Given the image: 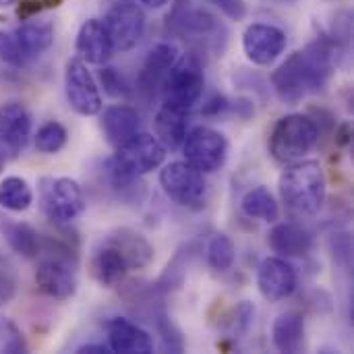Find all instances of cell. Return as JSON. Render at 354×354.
Returning a JSON list of instances; mask_svg holds the SVG:
<instances>
[{
    "instance_id": "6da1fadb",
    "label": "cell",
    "mask_w": 354,
    "mask_h": 354,
    "mask_svg": "<svg viewBox=\"0 0 354 354\" xmlns=\"http://www.w3.org/2000/svg\"><path fill=\"white\" fill-rule=\"evenodd\" d=\"M334 62L336 46L330 37H319L290 54L272 73V87L278 100L284 104H299L309 93H319L334 73Z\"/></svg>"
},
{
    "instance_id": "7a4b0ae2",
    "label": "cell",
    "mask_w": 354,
    "mask_h": 354,
    "mask_svg": "<svg viewBox=\"0 0 354 354\" xmlns=\"http://www.w3.org/2000/svg\"><path fill=\"white\" fill-rule=\"evenodd\" d=\"M328 183L319 162H292L280 176V197L286 209L297 218L319 214L326 203Z\"/></svg>"
},
{
    "instance_id": "3957f363",
    "label": "cell",
    "mask_w": 354,
    "mask_h": 354,
    "mask_svg": "<svg viewBox=\"0 0 354 354\" xmlns=\"http://www.w3.org/2000/svg\"><path fill=\"white\" fill-rule=\"evenodd\" d=\"M166 160V147L149 133H137L116 147V153L106 162L108 174L116 185H129L135 178L158 170Z\"/></svg>"
},
{
    "instance_id": "277c9868",
    "label": "cell",
    "mask_w": 354,
    "mask_h": 354,
    "mask_svg": "<svg viewBox=\"0 0 354 354\" xmlns=\"http://www.w3.org/2000/svg\"><path fill=\"white\" fill-rule=\"evenodd\" d=\"M162 102L164 108L176 112H189L199 104L205 87L203 62L195 52H187L174 60L170 71L162 81Z\"/></svg>"
},
{
    "instance_id": "5b68a950",
    "label": "cell",
    "mask_w": 354,
    "mask_h": 354,
    "mask_svg": "<svg viewBox=\"0 0 354 354\" xmlns=\"http://www.w3.org/2000/svg\"><path fill=\"white\" fill-rule=\"evenodd\" d=\"M319 127L307 114L282 116L270 135V153L280 164H292L303 160L319 143Z\"/></svg>"
},
{
    "instance_id": "8992f818",
    "label": "cell",
    "mask_w": 354,
    "mask_h": 354,
    "mask_svg": "<svg viewBox=\"0 0 354 354\" xmlns=\"http://www.w3.org/2000/svg\"><path fill=\"white\" fill-rule=\"evenodd\" d=\"M39 205L48 220L68 224L85 209V197L77 180L66 176H44L39 180Z\"/></svg>"
},
{
    "instance_id": "52a82bcc",
    "label": "cell",
    "mask_w": 354,
    "mask_h": 354,
    "mask_svg": "<svg viewBox=\"0 0 354 354\" xmlns=\"http://www.w3.org/2000/svg\"><path fill=\"white\" fill-rule=\"evenodd\" d=\"M160 187L174 203L189 209H201L205 205L207 183L203 172L187 162L166 164L160 172Z\"/></svg>"
},
{
    "instance_id": "ba28073f",
    "label": "cell",
    "mask_w": 354,
    "mask_h": 354,
    "mask_svg": "<svg viewBox=\"0 0 354 354\" xmlns=\"http://www.w3.org/2000/svg\"><path fill=\"white\" fill-rule=\"evenodd\" d=\"M180 147L187 164H191L203 174L218 172L228 158L226 137L209 127H193L191 131H187V137Z\"/></svg>"
},
{
    "instance_id": "9c48e42d",
    "label": "cell",
    "mask_w": 354,
    "mask_h": 354,
    "mask_svg": "<svg viewBox=\"0 0 354 354\" xmlns=\"http://www.w3.org/2000/svg\"><path fill=\"white\" fill-rule=\"evenodd\" d=\"M102 23L110 35L114 50H120V52L133 50L145 33V12L133 0L114 2L108 8Z\"/></svg>"
},
{
    "instance_id": "30bf717a",
    "label": "cell",
    "mask_w": 354,
    "mask_h": 354,
    "mask_svg": "<svg viewBox=\"0 0 354 354\" xmlns=\"http://www.w3.org/2000/svg\"><path fill=\"white\" fill-rule=\"evenodd\" d=\"M64 93L68 106L81 116H95L102 112V93L81 58L66 60L64 66Z\"/></svg>"
},
{
    "instance_id": "8fae6325",
    "label": "cell",
    "mask_w": 354,
    "mask_h": 354,
    "mask_svg": "<svg viewBox=\"0 0 354 354\" xmlns=\"http://www.w3.org/2000/svg\"><path fill=\"white\" fill-rule=\"evenodd\" d=\"M286 33L270 23H251L243 33V50L257 66L272 64L286 50Z\"/></svg>"
},
{
    "instance_id": "7c38bea8",
    "label": "cell",
    "mask_w": 354,
    "mask_h": 354,
    "mask_svg": "<svg viewBox=\"0 0 354 354\" xmlns=\"http://www.w3.org/2000/svg\"><path fill=\"white\" fill-rule=\"evenodd\" d=\"M297 270L284 257H266L257 268V288L270 303H280L297 290Z\"/></svg>"
},
{
    "instance_id": "4fadbf2b",
    "label": "cell",
    "mask_w": 354,
    "mask_h": 354,
    "mask_svg": "<svg viewBox=\"0 0 354 354\" xmlns=\"http://www.w3.org/2000/svg\"><path fill=\"white\" fill-rule=\"evenodd\" d=\"M31 135V116L19 102L0 106V153L4 158H17Z\"/></svg>"
},
{
    "instance_id": "5bb4252c",
    "label": "cell",
    "mask_w": 354,
    "mask_h": 354,
    "mask_svg": "<svg viewBox=\"0 0 354 354\" xmlns=\"http://www.w3.org/2000/svg\"><path fill=\"white\" fill-rule=\"evenodd\" d=\"M35 284L44 295H48L50 299H56V301H66L77 292L75 270L60 255L46 257L37 263Z\"/></svg>"
},
{
    "instance_id": "9a60e30c",
    "label": "cell",
    "mask_w": 354,
    "mask_h": 354,
    "mask_svg": "<svg viewBox=\"0 0 354 354\" xmlns=\"http://www.w3.org/2000/svg\"><path fill=\"white\" fill-rule=\"evenodd\" d=\"M75 50H77V58H81L85 64L104 66L112 58L114 46L110 41V35H108L104 23L97 19H87L79 27Z\"/></svg>"
},
{
    "instance_id": "2e32d148",
    "label": "cell",
    "mask_w": 354,
    "mask_h": 354,
    "mask_svg": "<svg viewBox=\"0 0 354 354\" xmlns=\"http://www.w3.org/2000/svg\"><path fill=\"white\" fill-rule=\"evenodd\" d=\"M176 58H178V48L174 44H170V41L156 44L149 50V54L139 71V77H137L139 91L145 95H153Z\"/></svg>"
},
{
    "instance_id": "e0dca14e",
    "label": "cell",
    "mask_w": 354,
    "mask_h": 354,
    "mask_svg": "<svg viewBox=\"0 0 354 354\" xmlns=\"http://www.w3.org/2000/svg\"><path fill=\"white\" fill-rule=\"evenodd\" d=\"M108 342L110 351L120 354H151L153 353V338L137 324L114 317L108 322Z\"/></svg>"
},
{
    "instance_id": "ac0fdd59",
    "label": "cell",
    "mask_w": 354,
    "mask_h": 354,
    "mask_svg": "<svg viewBox=\"0 0 354 354\" xmlns=\"http://www.w3.org/2000/svg\"><path fill=\"white\" fill-rule=\"evenodd\" d=\"M268 245L280 257H305L313 249V234L303 224L282 222L270 230Z\"/></svg>"
},
{
    "instance_id": "d6986e66",
    "label": "cell",
    "mask_w": 354,
    "mask_h": 354,
    "mask_svg": "<svg viewBox=\"0 0 354 354\" xmlns=\"http://www.w3.org/2000/svg\"><path fill=\"white\" fill-rule=\"evenodd\" d=\"M168 21H170V27L180 35L207 37L222 29L220 21L212 12H207L205 8H199V6H191L189 2L187 4L178 2L174 6V10L168 15Z\"/></svg>"
},
{
    "instance_id": "ffe728a7",
    "label": "cell",
    "mask_w": 354,
    "mask_h": 354,
    "mask_svg": "<svg viewBox=\"0 0 354 354\" xmlns=\"http://www.w3.org/2000/svg\"><path fill=\"white\" fill-rule=\"evenodd\" d=\"M106 245L120 251L129 270H143L153 261V247L151 243L133 228H118L108 234Z\"/></svg>"
},
{
    "instance_id": "44dd1931",
    "label": "cell",
    "mask_w": 354,
    "mask_h": 354,
    "mask_svg": "<svg viewBox=\"0 0 354 354\" xmlns=\"http://www.w3.org/2000/svg\"><path fill=\"white\" fill-rule=\"evenodd\" d=\"M139 127H141L139 112L127 104L110 106L102 114V131H104L108 143H112L114 147L122 145L133 135H137Z\"/></svg>"
},
{
    "instance_id": "7402d4cb",
    "label": "cell",
    "mask_w": 354,
    "mask_h": 354,
    "mask_svg": "<svg viewBox=\"0 0 354 354\" xmlns=\"http://www.w3.org/2000/svg\"><path fill=\"white\" fill-rule=\"evenodd\" d=\"M10 35L23 58L29 60L44 54L54 44V25L50 21H27L19 25Z\"/></svg>"
},
{
    "instance_id": "603a6c76",
    "label": "cell",
    "mask_w": 354,
    "mask_h": 354,
    "mask_svg": "<svg viewBox=\"0 0 354 354\" xmlns=\"http://www.w3.org/2000/svg\"><path fill=\"white\" fill-rule=\"evenodd\" d=\"M272 340L280 353H299L305 344V317L297 311L278 315L272 328Z\"/></svg>"
},
{
    "instance_id": "cb8c5ba5",
    "label": "cell",
    "mask_w": 354,
    "mask_h": 354,
    "mask_svg": "<svg viewBox=\"0 0 354 354\" xmlns=\"http://www.w3.org/2000/svg\"><path fill=\"white\" fill-rule=\"evenodd\" d=\"M127 272H129V266L118 249L104 243V247L95 251L91 259V276L100 286L104 288L116 286L127 276Z\"/></svg>"
},
{
    "instance_id": "d4e9b609",
    "label": "cell",
    "mask_w": 354,
    "mask_h": 354,
    "mask_svg": "<svg viewBox=\"0 0 354 354\" xmlns=\"http://www.w3.org/2000/svg\"><path fill=\"white\" fill-rule=\"evenodd\" d=\"M187 127H189L187 112H176L162 106V110L156 116V135L166 149L174 151L183 145L187 137Z\"/></svg>"
},
{
    "instance_id": "484cf974",
    "label": "cell",
    "mask_w": 354,
    "mask_h": 354,
    "mask_svg": "<svg viewBox=\"0 0 354 354\" xmlns=\"http://www.w3.org/2000/svg\"><path fill=\"white\" fill-rule=\"evenodd\" d=\"M2 234L8 243V247L31 259V257H37L41 253V239L39 234L25 222H4L2 224Z\"/></svg>"
},
{
    "instance_id": "4316f807",
    "label": "cell",
    "mask_w": 354,
    "mask_h": 354,
    "mask_svg": "<svg viewBox=\"0 0 354 354\" xmlns=\"http://www.w3.org/2000/svg\"><path fill=\"white\" fill-rule=\"evenodd\" d=\"M241 207H243L245 216H249L253 220L276 222L280 218V205H278L276 197L272 195V191L268 187H255V189H251L243 197Z\"/></svg>"
},
{
    "instance_id": "83f0119b",
    "label": "cell",
    "mask_w": 354,
    "mask_h": 354,
    "mask_svg": "<svg viewBox=\"0 0 354 354\" xmlns=\"http://www.w3.org/2000/svg\"><path fill=\"white\" fill-rule=\"evenodd\" d=\"M33 203V191L21 176H6L0 183V207L12 214L29 209Z\"/></svg>"
},
{
    "instance_id": "f1b7e54d",
    "label": "cell",
    "mask_w": 354,
    "mask_h": 354,
    "mask_svg": "<svg viewBox=\"0 0 354 354\" xmlns=\"http://www.w3.org/2000/svg\"><path fill=\"white\" fill-rule=\"evenodd\" d=\"M66 141H68V133L58 120L44 122L35 133V147L39 153H46V156L58 153L66 145Z\"/></svg>"
},
{
    "instance_id": "f546056e",
    "label": "cell",
    "mask_w": 354,
    "mask_h": 354,
    "mask_svg": "<svg viewBox=\"0 0 354 354\" xmlns=\"http://www.w3.org/2000/svg\"><path fill=\"white\" fill-rule=\"evenodd\" d=\"M236 247L228 234H216L207 245V263L216 272H228L234 266Z\"/></svg>"
},
{
    "instance_id": "4dcf8cb0",
    "label": "cell",
    "mask_w": 354,
    "mask_h": 354,
    "mask_svg": "<svg viewBox=\"0 0 354 354\" xmlns=\"http://www.w3.org/2000/svg\"><path fill=\"white\" fill-rule=\"evenodd\" d=\"M189 261H191V253L189 249H180L174 259L168 263L166 272L162 274L158 286H162L164 290H172V288H178L185 280V274H187V268H189Z\"/></svg>"
},
{
    "instance_id": "1f68e13d",
    "label": "cell",
    "mask_w": 354,
    "mask_h": 354,
    "mask_svg": "<svg viewBox=\"0 0 354 354\" xmlns=\"http://www.w3.org/2000/svg\"><path fill=\"white\" fill-rule=\"evenodd\" d=\"M100 81H102L104 91H106L110 97H129V95H131L129 83H127L124 77H122L116 68H112V66H102V71H100Z\"/></svg>"
},
{
    "instance_id": "d6a6232c",
    "label": "cell",
    "mask_w": 354,
    "mask_h": 354,
    "mask_svg": "<svg viewBox=\"0 0 354 354\" xmlns=\"http://www.w3.org/2000/svg\"><path fill=\"white\" fill-rule=\"evenodd\" d=\"M0 353H25V340L15 324L0 317Z\"/></svg>"
},
{
    "instance_id": "836d02e7",
    "label": "cell",
    "mask_w": 354,
    "mask_h": 354,
    "mask_svg": "<svg viewBox=\"0 0 354 354\" xmlns=\"http://www.w3.org/2000/svg\"><path fill=\"white\" fill-rule=\"evenodd\" d=\"M0 60H4V62H8L12 66H23L27 62L23 58V54L19 52L12 35L10 33H4L2 29H0Z\"/></svg>"
},
{
    "instance_id": "e575fe53",
    "label": "cell",
    "mask_w": 354,
    "mask_h": 354,
    "mask_svg": "<svg viewBox=\"0 0 354 354\" xmlns=\"http://www.w3.org/2000/svg\"><path fill=\"white\" fill-rule=\"evenodd\" d=\"M330 245H332L334 257H336L344 268H348L351 261H353V241H351V234H346V232L334 234L332 241H330Z\"/></svg>"
},
{
    "instance_id": "d590c367",
    "label": "cell",
    "mask_w": 354,
    "mask_h": 354,
    "mask_svg": "<svg viewBox=\"0 0 354 354\" xmlns=\"http://www.w3.org/2000/svg\"><path fill=\"white\" fill-rule=\"evenodd\" d=\"M216 8H220L228 19L243 21L247 17V2L245 0H209Z\"/></svg>"
},
{
    "instance_id": "8d00e7d4",
    "label": "cell",
    "mask_w": 354,
    "mask_h": 354,
    "mask_svg": "<svg viewBox=\"0 0 354 354\" xmlns=\"http://www.w3.org/2000/svg\"><path fill=\"white\" fill-rule=\"evenodd\" d=\"M226 110H230V102H228L224 95L216 93V95H212V97L203 104L201 114H205V116H220V114H224Z\"/></svg>"
},
{
    "instance_id": "74e56055",
    "label": "cell",
    "mask_w": 354,
    "mask_h": 354,
    "mask_svg": "<svg viewBox=\"0 0 354 354\" xmlns=\"http://www.w3.org/2000/svg\"><path fill=\"white\" fill-rule=\"evenodd\" d=\"M12 295H15V278L4 266H0V305L8 303Z\"/></svg>"
},
{
    "instance_id": "f35d334b",
    "label": "cell",
    "mask_w": 354,
    "mask_h": 354,
    "mask_svg": "<svg viewBox=\"0 0 354 354\" xmlns=\"http://www.w3.org/2000/svg\"><path fill=\"white\" fill-rule=\"evenodd\" d=\"M353 141V124L351 122H342L338 129H336V143L340 147L348 145Z\"/></svg>"
},
{
    "instance_id": "ab89813d",
    "label": "cell",
    "mask_w": 354,
    "mask_h": 354,
    "mask_svg": "<svg viewBox=\"0 0 354 354\" xmlns=\"http://www.w3.org/2000/svg\"><path fill=\"white\" fill-rule=\"evenodd\" d=\"M77 353L79 354H106V353H112L110 351V346H102V344H85V346H81V348H77Z\"/></svg>"
},
{
    "instance_id": "60d3db41",
    "label": "cell",
    "mask_w": 354,
    "mask_h": 354,
    "mask_svg": "<svg viewBox=\"0 0 354 354\" xmlns=\"http://www.w3.org/2000/svg\"><path fill=\"white\" fill-rule=\"evenodd\" d=\"M145 6H149V8H162L168 0H141Z\"/></svg>"
},
{
    "instance_id": "b9f144b4",
    "label": "cell",
    "mask_w": 354,
    "mask_h": 354,
    "mask_svg": "<svg viewBox=\"0 0 354 354\" xmlns=\"http://www.w3.org/2000/svg\"><path fill=\"white\" fill-rule=\"evenodd\" d=\"M4 162H6V158H4V156L0 153V172H2V168H4Z\"/></svg>"
},
{
    "instance_id": "7bdbcfd3",
    "label": "cell",
    "mask_w": 354,
    "mask_h": 354,
    "mask_svg": "<svg viewBox=\"0 0 354 354\" xmlns=\"http://www.w3.org/2000/svg\"><path fill=\"white\" fill-rule=\"evenodd\" d=\"M15 0H0V6H8V4H12Z\"/></svg>"
},
{
    "instance_id": "ee69618b",
    "label": "cell",
    "mask_w": 354,
    "mask_h": 354,
    "mask_svg": "<svg viewBox=\"0 0 354 354\" xmlns=\"http://www.w3.org/2000/svg\"><path fill=\"white\" fill-rule=\"evenodd\" d=\"M276 2H284V4H290V2H297V0H276Z\"/></svg>"
}]
</instances>
